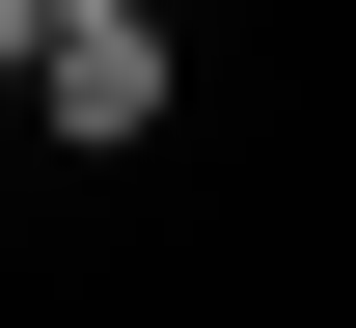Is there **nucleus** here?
<instances>
[{
	"instance_id": "obj_1",
	"label": "nucleus",
	"mask_w": 356,
	"mask_h": 328,
	"mask_svg": "<svg viewBox=\"0 0 356 328\" xmlns=\"http://www.w3.org/2000/svg\"><path fill=\"white\" fill-rule=\"evenodd\" d=\"M165 110H192V28H165V0H83L55 83H28V137H55V164H137Z\"/></svg>"
},
{
	"instance_id": "obj_2",
	"label": "nucleus",
	"mask_w": 356,
	"mask_h": 328,
	"mask_svg": "<svg viewBox=\"0 0 356 328\" xmlns=\"http://www.w3.org/2000/svg\"><path fill=\"white\" fill-rule=\"evenodd\" d=\"M55 28H83V0H0V110H28V83H55Z\"/></svg>"
},
{
	"instance_id": "obj_3",
	"label": "nucleus",
	"mask_w": 356,
	"mask_h": 328,
	"mask_svg": "<svg viewBox=\"0 0 356 328\" xmlns=\"http://www.w3.org/2000/svg\"><path fill=\"white\" fill-rule=\"evenodd\" d=\"M165 28H192V0H165Z\"/></svg>"
}]
</instances>
